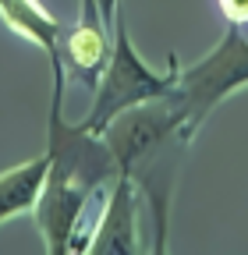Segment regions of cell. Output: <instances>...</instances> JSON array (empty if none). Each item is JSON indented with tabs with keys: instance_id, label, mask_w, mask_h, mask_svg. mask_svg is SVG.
<instances>
[{
	"instance_id": "6da1fadb",
	"label": "cell",
	"mask_w": 248,
	"mask_h": 255,
	"mask_svg": "<svg viewBox=\"0 0 248 255\" xmlns=\"http://www.w3.org/2000/svg\"><path fill=\"white\" fill-rule=\"evenodd\" d=\"M114 159L124 177H131L138 199L149 206L152 216V252H167V220H170V199L181 170V156L195 138L184 121V107L177 96H160L138 107H128L117 114L103 131Z\"/></svg>"
},
{
	"instance_id": "5b68a950",
	"label": "cell",
	"mask_w": 248,
	"mask_h": 255,
	"mask_svg": "<svg viewBox=\"0 0 248 255\" xmlns=\"http://www.w3.org/2000/svg\"><path fill=\"white\" fill-rule=\"evenodd\" d=\"M107 57H110V25L103 21L96 0H82V18L75 25H64L57 39V60L64 71V82L96 89Z\"/></svg>"
},
{
	"instance_id": "7a4b0ae2",
	"label": "cell",
	"mask_w": 248,
	"mask_h": 255,
	"mask_svg": "<svg viewBox=\"0 0 248 255\" xmlns=\"http://www.w3.org/2000/svg\"><path fill=\"white\" fill-rule=\"evenodd\" d=\"M177 85V60L170 57V71L160 75L152 71L149 64L138 57V50L131 46V36H128V25L117 14L114 18V43H110V57H107V68L92 89V110L78 121L82 128L103 135L107 124L124 114L128 107H138V103H149V100H160V96H170Z\"/></svg>"
},
{
	"instance_id": "ba28073f",
	"label": "cell",
	"mask_w": 248,
	"mask_h": 255,
	"mask_svg": "<svg viewBox=\"0 0 248 255\" xmlns=\"http://www.w3.org/2000/svg\"><path fill=\"white\" fill-rule=\"evenodd\" d=\"M46 170H50V156L43 152V156L25 159V163L0 174V223L36 209L43 184H46Z\"/></svg>"
},
{
	"instance_id": "30bf717a",
	"label": "cell",
	"mask_w": 248,
	"mask_h": 255,
	"mask_svg": "<svg viewBox=\"0 0 248 255\" xmlns=\"http://www.w3.org/2000/svg\"><path fill=\"white\" fill-rule=\"evenodd\" d=\"M231 25H248V0H216Z\"/></svg>"
},
{
	"instance_id": "52a82bcc",
	"label": "cell",
	"mask_w": 248,
	"mask_h": 255,
	"mask_svg": "<svg viewBox=\"0 0 248 255\" xmlns=\"http://www.w3.org/2000/svg\"><path fill=\"white\" fill-rule=\"evenodd\" d=\"M92 199L100 195H89V191L75 188V184H64V181H50L43 184V195L32 209L36 216V227L46 241V252L50 255H64L71 252V245L78 241L82 234V220H85V209Z\"/></svg>"
},
{
	"instance_id": "8992f818",
	"label": "cell",
	"mask_w": 248,
	"mask_h": 255,
	"mask_svg": "<svg viewBox=\"0 0 248 255\" xmlns=\"http://www.w3.org/2000/svg\"><path fill=\"white\" fill-rule=\"evenodd\" d=\"M138 245V191L131 177H117L103 195H100V213L96 223L89 227L82 252L92 255H135Z\"/></svg>"
},
{
	"instance_id": "3957f363",
	"label": "cell",
	"mask_w": 248,
	"mask_h": 255,
	"mask_svg": "<svg viewBox=\"0 0 248 255\" xmlns=\"http://www.w3.org/2000/svg\"><path fill=\"white\" fill-rule=\"evenodd\" d=\"M50 181L75 184L89 195H103V191L121 177V167L107 145L103 135L89 131L82 124L64 121V71L53 68V103H50Z\"/></svg>"
},
{
	"instance_id": "9c48e42d",
	"label": "cell",
	"mask_w": 248,
	"mask_h": 255,
	"mask_svg": "<svg viewBox=\"0 0 248 255\" xmlns=\"http://www.w3.org/2000/svg\"><path fill=\"white\" fill-rule=\"evenodd\" d=\"M0 18L7 21V28H14L21 39L36 43L46 57H50V68H60L57 60V39H60V25L39 0H0Z\"/></svg>"
},
{
	"instance_id": "277c9868",
	"label": "cell",
	"mask_w": 248,
	"mask_h": 255,
	"mask_svg": "<svg viewBox=\"0 0 248 255\" xmlns=\"http://www.w3.org/2000/svg\"><path fill=\"white\" fill-rule=\"evenodd\" d=\"M248 85V39L241 25H227L224 39L216 43L202 60L177 68V85L174 96L184 107V121L188 131L195 135L202 121L216 110V103H224L231 92Z\"/></svg>"
},
{
	"instance_id": "8fae6325",
	"label": "cell",
	"mask_w": 248,
	"mask_h": 255,
	"mask_svg": "<svg viewBox=\"0 0 248 255\" xmlns=\"http://www.w3.org/2000/svg\"><path fill=\"white\" fill-rule=\"evenodd\" d=\"M96 7H100V14H103V21L114 28V18H117V0H96Z\"/></svg>"
}]
</instances>
